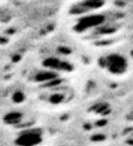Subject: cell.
I'll return each mask as SVG.
<instances>
[{"instance_id":"cell-1","label":"cell","mask_w":133,"mask_h":146,"mask_svg":"<svg viewBox=\"0 0 133 146\" xmlns=\"http://www.w3.org/2000/svg\"><path fill=\"white\" fill-rule=\"evenodd\" d=\"M101 73L110 79H124L131 74V58L119 46L100 50L97 62Z\"/></svg>"},{"instance_id":"cell-2","label":"cell","mask_w":133,"mask_h":146,"mask_svg":"<svg viewBox=\"0 0 133 146\" xmlns=\"http://www.w3.org/2000/svg\"><path fill=\"white\" fill-rule=\"evenodd\" d=\"M43 135L38 128H29L18 136L19 146H36L42 141Z\"/></svg>"}]
</instances>
